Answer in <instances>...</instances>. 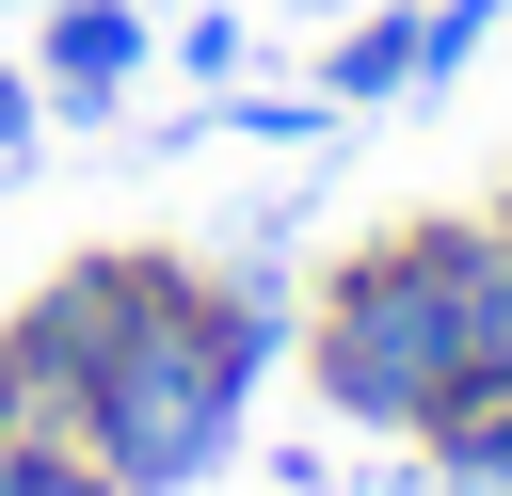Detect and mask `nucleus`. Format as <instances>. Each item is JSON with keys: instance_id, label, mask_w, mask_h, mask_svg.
<instances>
[{"instance_id": "nucleus-1", "label": "nucleus", "mask_w": 512, "mask_h": 496, "mask_svg": "<svg viewBox=\"0 0 512 496\" xmlns=\"http://www.w3.org/2000/svg\"><path fill=\"white\" fill-rule=\"evenodd\" d=\"M304 368L352 432H432L480 384H512V208H432L352 240L304 304Z\"/></svg>"}, {"instance_id": "nucleus-2", "label": "nucleus", "mask_w": 512, "mask_h": 496, "mask_svg": "<svg viewBox=\"0 0 512 496\" xmlns=\"http://www.w3.org/2000/svg\"><path fill=\"white\" fill-rule=\"evenodd\" d=\"M272 288H240V272H160V304L96 352V384H80V448L128 480V496H192L224 448H240V400H256V368H272Z\"/></svg>"}, {"instance_id": "nucleus-3", "label": "nucleus", "mask_w": 512, "mask_h": 496, "mask_svg": "<svg viewBox=\"0 0 512 496\" xmlns=\"http://www.w3.org/2000/svg\"><path fill=\"white\" fill-rule=\"evenodd\" d=\"M160 240H112V256H64L16 320H0V416H48V432H80V384H96V352L160 304Z\"/></svg>"}, {"instance_id": "nucleus-4", "label": "nucleus", "mask_w": 512, "mask_h": 496, "mask_svg": "<svg viewBox=\"0 0 512 496\" xmlns=\"http://www.w3.org/2000/svg\"><path fill=\"white\" fill-rule=\"evenodd\" d=\"M128 64H144V16H128V0H64V16H48V64H32V96H48L64 128H96V112L128 96Z\"/></svg>"}, {"instance_id": "nucleus-5", "label": "nucleus", "mask_w": 512, "mask_h": 496, "mask_svg": "<svg viewBox=\"0 0 512 496\" xmlns=\"http://www.w3.org/2000/svg\"><path fill=\"white\" fill-rule=\"evenodd\" d=\"M416 80H432L416 0H400V16H336V48H320V112H384V96H416Z\"/></svg>"}, {"instance_id": "nucleus-6", "label": "nucleus", "mask_w": 512, "mask_h": 496, "mask_svg": "<svg viewBox=\"0 0 512 496\" xmlns=\"http://www.w3.org/2000/svg\"><path fill=\"white\" fill-rule=\"evenodd\" d=\"M416 448H432V480H448V496H512V384H480V400H464V416H432Z\"/></svg>"}, {"instance_id": "nucleus-7", "label": "nucleus", "mask_w": 512, "mask_h": 496, "mask_svg": "<svg viewBox=\"0 0 512 496\" xmlns=\"http://www.w3.org/2000/svg\"><path fill=\"white\" fill-rule=\"evenodd\" d=\"M0 496H128L80 432H48V416H0Z\"/></svg>"}, {"instance_id": "nucleus-8", "label": "nucleus", "mask_w": 512, "mask_h": 496, "mask_svg": "<svg viewBox=\"0 0 512 496\" xmlns=\"http://www.w3.org/2000/svg\"><path fill=\"white\" fill-rule=\"evenodd\" d=\"M32 112H48V96H32V80H16V64H0V160H16V144H32Z\"/></svg>"}, {"instance_id": "nucleus-9", "label": "nucleus", "mask_w": 512, "mask_h": 496, "mask_svg": "<svg viewBox=\"0 0 512 496\" xmlns=\"http://www.w3.org/2000/svg\"><path fill=\"white\" fill-rule=\"evenodd\" d=\"M288 16H336V0H288Z\"/></svg>"}]
</instances>
